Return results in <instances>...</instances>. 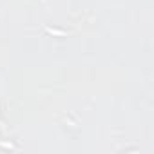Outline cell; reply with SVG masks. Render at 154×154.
Wrapping results in <instances>:
<instances>
[{
	"label": "cell",
	"mask_w": 154,
	"mask_h": 154,
	"mask_svg": "<svg viewBox=\"0 0 154 154\" xmlns=\"http://www.w3.org/2000/svg\"><path fill=\"white\" fill-rule=\"evenodd\" d=\"M45 31L51 33V35H56V36H65L67 35L65 31H58V29H51V27H45Z\"/></svg>",
	"instance_id": "obj_1"
}]
</instances>
